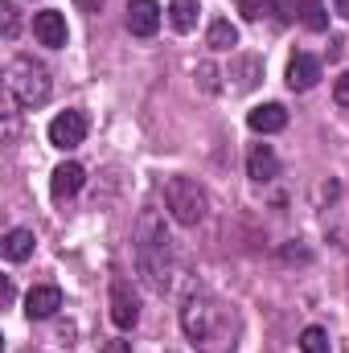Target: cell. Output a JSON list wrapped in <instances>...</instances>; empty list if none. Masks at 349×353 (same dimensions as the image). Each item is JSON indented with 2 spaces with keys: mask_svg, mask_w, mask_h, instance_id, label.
<instances>
[{
  "mask_svg": "<svg viewBox=\"0 0 349 353\" xmlns=\"http://www.w3.org/2000/svg\"><path fill=\"white\" fill-rule=\"evenodd\" d=\"M181 329L189 337V345L197 353H235L243 337V321L235 312V304H226L222 296L197 288L185 296L181 304Z\"/></svg>",
  "mask_w": 349,
  "mask_h": 353,
  "instance_id": "1",
  "label": "cell"
},
{
  "mask_svg": "<svg viewBox=\"0 0 349 353\" xmlns=\"http://www.w3.org/2000/svg\"><path fill=\"white\" fill-rule=\"evenodd\" d=\"M136 267L144 275V283L152 292H169L173 283V239L165 230V218L157 210H144L140 214V226H136Z\"/></svg>",
  "mask_w": 349,
  "mask_h": 353,
  "instance_id": "2",
  "label": "cell"
},
{
  "mask_svg": "<svg viewBox=\"0 0 349 353\" xmlns=\"http://www.w3.org/2000/svg\"><path fill=\"white\" fill-rule=\"evenodd\" d=\"M50 70L37 62V58H29V54H21V58H12L8 62V94L17 99V107H41L46 99H50Z\"/></svg>",
  "mask_w": 349,
  "mask_h": 353,
  "instance_id": "3",
  "label": "cell"
},
{
  "mask_svg": "<svg viewBox=\"0 0 349 353\" xmlns=\"http://www.w3.org/2000/svg\"><path fill=\"white\" fill-rule=\"evenodd\" d=\"M165 205H169V214H173L181 226H197L206 218V210H210V197H206V189L197 181L169 176L165 181Z\"/></svg>",
  "mask_w": 349,
  "mask_h": 353,
  "instance_id": "4",
  "label": "cell"
},
{
  "mask_svg": "<svg viewBox=\"0 0 349 353\" xmlns=\"http://www.w3.org/2000/svg\"><path fill=\"white\" fill-rule=\"evenodd\" d=\"M83 140H87V115H83V111H62V115L50 119V144H54V148L70 152V148H79Z\"/></svg>",
  "mask_w": 349,
  "mask_h": 353,
  "instance_id": "5",
  "label": "cell"
},
{
  "mask_svg": "<svg viewBox=\"0 0 349 353\" xmlns=\"http://www.w3.org/2000/svg\"><path fill=\"white\" fill-rule=\"evenodd\" d=\"M33 37H37L41 46H50V50H62V46H66V37H70L66 17H62V12H54V8L37 12V17H33Z\"/></svg>",
  "mask_w": 349,
  "mask_h": 353,
  "instance_id": "6",
  "label": "cell"
},
{
  "mask_svg": "<svg viewBox=\"0 0 349 353\" xmlns=\"http://www.w3.org/2000/svg\"><path fill=\"white\" fill-rule=\"evenodd\" d=\"M58 308H62V292H58L54 283L29 288V296H25V316H29V321H50Z\"/></svg>",
  "mask_w": 349,
  "mask_h": 353,
  "instance_id": "7",
  "label": "cell"
},
{
  "mask_svg": "<svg viewBox=\"0 0 349 353\" xmlns=\"http://www.w3.org/2000/svg\"><path fill=\"white\" fill-rule=\"evenodd\" d=\"M111 321H115V329H136V321H140V304H136V296H132V288L119 279V283H111Z\"/></svg>",
  "mask_w": 349,
  "mask_h": 353,
  "instance_id": "8",
  "label": "cell"
},
{
  "mask_svg": "<svg viewBox=\"0 0 349 353\" xmlns=\"http://www.w3.org/2000/svg\"><path fill=\"white\" fill-rule=\"evenodd\" d=\"M128 29L136 37H152L161 29V4L157 0H132L128 4Z\"/></svg>",
  "mask_w": 349,
  "mask_h": 353,
  "instance_id": "9",
  "label": "cell"
},
{
  "mask_svg": "<svg viewBox=\"0 0 349 353\" xmlns=\"http://www.w3.org/2000/svg\"><path fill=\"white\" fill-rule=\"evenodd\" d=\"M321 83V58L312 54H292L288 62V87L292 90H312Z\"/></svg>",
  "mask_w": 349,
  "mask_h": 353,
  "instance_id": "10",
  "label": "cell"
},
{
  "mask_svg": "<svg viewBox=\"0 0 349 353\" xmlns=\"http://www.w3.org/2000/svg\"><path fill=\"white\" fill-rule=\"evenodd\" d=\"M247 176H251L255 185H271V181L279 176V157L271 152V144H255V148L247 152Z\"/></svg>",
  "mask_w": 349,
  "mask_h": 353,
  "instance_id": "11",
  "label": "cell"
},
{
  "mask_svg": "<svg viewBox=\"0 0 349 353\" xmlns=\"http://www.w3.org/2000/svg\"><path fill=\"white\" fill-rule=\"evenodd\" d=\"M83 181H87L83 165L66 161V165H58V169H54V176H50V193H54L58 201H66V197H74V193L83 189Z\"/></svg>",
  "mask_w": 349,
  "mask_h": 353,
  "instance_id": "12",
  "label": "cell"
},
{
  "mask_svg": "<svg viewBox=\"0 0 349 353\" xmlns=\"http://www.w3.org/2000/svg\"><path fill=\"white\" fill-rule=\"evenodd\" d=\"M247 123H251V132H259V136H275V132L288 128V111H283L279 103H263V107H255V111L247 115Z\"/></svg>",
  "mask_w": 349,
  "mask_h": 353,
  "instance_id": "13",
  "label": "cell"
},
{
  "mask_svg": "<svg viewBox=\"0 0 349 353\" xmlns=\"http://www.w3.org/2000/svg\"><path fill=\"white\" fill-rule=\"evenodd\" d=\"M33 247H37V239H33V230H25V226L8 230V234H4V243H0V251H4V259H8V263L29 259V255H33Z\"/></svg>",
  "mask_w": 349,
  "mask_h": 353,
  "instance_id": "14",
  "label": "cell"
},
{
  "mask_svg": "<svg viewBox=\"0 0 349 353\" xmlns=\"http://www.w3.org/2000/svg\"><path fill=\"white\" fill-rule=\"evenodd\" d=\"M259 74H263V66H259V58H235L230 62V87L235 90H251L255 83H259Z\"/></svg>",
  "mask_w": 349,
  "mask_h": 353,
  "instance_id": "15",
  "label": "cell"
},
{
  "mask_svg": "<svg viewBox=\"0 0 349 353\" xmlns=\"http://www.w3.org/2000/svg\"><path fill=\"white\" fill-rule=\"evenodd\" d=\"M292 8H300L296 17H300L312 33H325V29H329V12H325L321 0H292Z\"/></svg>",
  "mask_w": 349,
  "mask_h": 353,
  "instance_id": "16",
  "label": "cell"
},
{
  "mask_svg": "<svg viewBox=\"0 0 349 353\" xmlns=\"http://www.w3.org/2000/svg\"><path fill=\"white\" fill-rule=\"evenodd\" d=\"M206 41H210V50L226 54V50H235V46H239V29H235L230 21H214V25H210V33H206Z\"/></svg>",
  "mask_w": 349,
  "mask_h": 353,
  "instance_id": "17",
  "label": "cell"
},
{
  "mask_svg": "<svg viewBox=\"0 0 349 353\" xmlns=\"http://www.w3.org/2000/svg\"><path fill=\"white\" fill-rule=\"evenodd\" d=\"M169 21L177 33H189L197 25V0H169Z\"/></svg>",
  "mask_w": 349,
  "mask_h": 353,
  "instance_id": "18",
  "label": "cell"
},
{
  "mask_svg": "<svg viewBox=\"0 0 349 353\" xmlns=\"http://www.w3.org/2000/svg\"><path fill=\"white\" fill-rule=\"evenodd\" d=\"M300 350L304 353H329V333H325L321 325H308V329L300 333Z\"/></svg>",
  "mask_w": 349,
  "mask_h": 353,
  "instance_id": "19",
  "label": "cell"
},
{
  "mask_svg": "<svg viewBox=\"0 0 349 353\" xmlns=\"http://www.w3.org/2000/svg\"><path fill=\"white\" fill-rule=\"evenodd\" d=\"M275 8H279V0H239V12L247 21H267Z\"/></svg>",
  "mask_w": 349,
  "mask_h": 353,
  "instance_id": "20",
  "label": "cell"
},
{
  "mask_svg": "<svg viewBox=\"0 0 349 353\" xmlns=\"http://www.w3.org/2000/svg\"><path fill=\"white\" fill-rule=\"evenodd\" d=\"M0 17H4V37H17V4H0Z\"/></svg>",
  "mask_w": 349,
  "mask_h": 353,
  "instance_id": "21",
  "label": "cell"
},
{
  "mask_svg": "<svg viewBox=\"0 0 349 353\" xmlns=\"http://www.w3.org/2000/svg\"><path fill=\"white\" fill-rule=\"evenodd\" d=\"M333 99H337V107H346V111H349V70L333 83Z\"/></svg>",
  "mask_w": 349,
  "mask_h": 353,
  "instance_id": "22",
  "label": "cell"
},
{
  "mask_svg": "<svg viewBox=\"0 0 349 353\" xmlns=\"http://www.w3.org/2000/svg\"><path fill=\"white\" fill-rule=\"evenodd\" d=\"M83 12H103V0H74Z\"/></svg>",
  "mask_w": 349,
  "mask_h": 353,
  "instance_id": "23",
  "label": "cell"
},
{
  "mask_svg": "<svg viewBox=\"0 0 349 353\" xmlns=\"http://www.w3.org/2000/svg\"><path fill=\"white\" fill-rule=\"evenodd\" d=\"M333 12L337 17H349V0H333Z\"/></svg>",
  "mask_w": 349,
  "mask_h": 353,
  "instance_id": "24",
  "label": "cell"
}]
</instances>
